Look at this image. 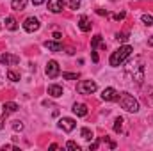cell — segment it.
Wrapping results in <instances>:
<instances>
[{"mask_svg":"<svg viewBox=\"0 0 153 151\" xmlns=\"http://www.w3.org/2000/svg\"><path fill=\"white\" fill-rule=\"evenodd\" d=\"M5 117H7V114H4V115L0 117V130L4 128V123H5Z\"/></svg>","mask_w":153,"mask_h":151,"instance_id":"obj_28","label":"cell"},{"mask_svg":"<svg viewBox=\"0 0 153 151\" xmlns=\"http://www.w3.org/2000/svg\"><path fill=\"white\" fill-rule=\"evenodd\" d=\"M13 130L14 132H22L23 130V123L22 121H13Z\"/></svg>","mask_w":153,"mask_h":151,"instance_id":"obj_23","label":"cell"},{"mask_svg":"<svg viewBox=\"0 0 153 151\" xmlns=\"http://www.w3.org/2000/svg\"><path fill=\"white\" fill-rule=\"evenodd\" d=\"M96 89H98V85L93 80H80L76 84V93L78 94H93V93H96Z\"/></svg>","mask_w":153,"mask_h":151,"instance_id":"obj_4","label":"cell"},{"mask_svg":"<svg viewBox=\"0 0 153 151\" xmlns=\"http://www.w3.org/2000/svg\"><path fill=\"white\" fill-rule=\"evenodd\" d=\"M78 29H80L82 32H89V30H91V21H89L87 16H82V18L78 20Z\"/></svg>","mask_w":153,"mask_h":151,"instance_id":"obj_12","label":"cell"},{"mask_svg":"<svg viewBox=\"0 0 153 151\" xmlns=\"http://www.w3.org/2000/svg\"><path fill=\"white\" fill-rule=\"evenodd\" d=\"M91 57H93V61H94V62H98V53H96L94 50L91 52Z\"/></svg>","mask_w":153,"mask_h":151,"instance_id":"obj_29","label":"cell"},{"mask_svg":"<svg viewBox=\"0 0 153 151\" xmlns=\"http://www.w3.org/2000/svg\"><path fill=\"white\" fill-rule=\"evenodd\" d=\"M66 148H68V150H80V146H78V144H76V142H73V141H70V142H68V144H66Z\"/></svg>","mask_w":153,"mask_h":151,"instance_id":"obj_25","label":"cell"},{"mask_svg":"<svg viewBox=\"0 0 153 151\" xmlns=\"http://www.w3.org/2000/svg\"><path fill=\"white\" fill-rule=\"evenodd\" d=\"M61 38H62L61 32H53V39H55V41H61Z\"/></svg>","mask_w":153,"mask_h":151,"instance_id":"obj_31","label":"cell"},{"mask_svg":"<svg viewBox=\"0 0 153 151\" xmlns=\"http://www.w3.org/2000/svg\"><path fill=\"white\" fill-rule=\"evenodd\" d=\"M119 105L126 110V112H139V101L130 94V93H119V98H117Z\"/></svg>","mask_w":153,"mask_h":151,"instance_id":"obj_3","label":"cell"},{"mask_svg":"<svg viewBox=\"0 0 153 151\" xmlns=\"http://www.w3.org/2000/svg\"><path fill=\"white\" fill-rule=\"evenodd\" d=\"M96 46H100V48H105V43L102 41V36L100 34H96L93 41H91V50H96Z\"/></svg>","mask_w":153,"mask_h":151,"instance_id":"obj_16","label":"cell"},{"mask_svg":"<svg viewBox=\"0 0 153 151\" xmlns=\"http://www.w3.org/2000/svg\"><path fill=\"white\" fill-rule=\"evenodd\" d=\"M5 29H9V30H16V29H18V21H16L13 16H7V18H5Z\"/></svg>","mask_w":153,"mask_h":151,"instance_id":"obj_17","label":"cell"},{"mask_svg":"<svg viewBox=\"0 0 153 151\" xmlns=\"http://www.w3.org/2000/svg\"><path fill=\"white\" fill-rule=\"evenodd\" d=\"M62 78H66V80H78V73H62Z\"/></svg>","mask_w":153,"mask_h":151,"instance_id":"obj_24","label":"cell"},{"mask_svg":"<svg viewBox=\"0 0 153 151\" xmlns=\"http://www.w3.org/2000/svg\"><path fill=\"white\" fill-rule=\"evenodd\" d=\"M23 29H25L27 32H36L39 29V20L34 18V16H29V18L23 21Z\"/></svg>","mask_w":153,"mask_h":151,"instance_id":"obj_7","label":"cell"},{"mask_svg":"<svg viewBox=\"0 0 153 151\" xmlns=\"http://www.w3.org/2000/svg\"><path fill=\"white\" fill-rule=\"evenodd\" d=\"M57 124H59V128H61L62 132H68V133H70V132H73V130H75L76 121H75V119H71V117H61Z\"/></svg>","mask_w":153,"mask_h":151,"instance_id":"obj_5","label":"cell"},{"mask_svg":"<svg viewBox=\"0 0 153 151\" xmlns=\"http://www.w3.org/2000/svg\"><path fill=\"white\" fill-rule=\"evenodd\" d=\"M126 75H130L137 84H143L144 80V66H143V57H135L134 61L128 62L126 66Z\"/></svg>","mask_w":153,"mask_h":151,"instance_id":"obj_1","label":"cell"},{"mask_svg":"<svg viewBox=\"0 0 153 151\" xmlns=\"http://www.w3.org/2000/svg\"><path fill=\"white\" fill-rule=\"evenodd\" d=\"M80 135H82V139H85V141H91V139H93V132H91L89 128H82Z\"/></svg>","mask_w":153,"mask_h":151,"instance_id":"obj_19","label":"cell"},{"mask_svg":"<svg viewBox=\"0 0 153 151\" xmlns=\"http://www.w3.org/2000/svg\"><path fill=\"white\" fill-rule=\"evenodd\" d=\"M48 94H50L52 98H59V96H62V87L57 85V84H53V85L48 87Z\"/></svg>","mask_w":153,"mask_h":151,"instance_id":"obj_14","label":"cell"},{"mask_svg":"<svg viewBox=\"0 0 153 151\" xmlns=\"http://www.w3.org/2000/svg\"><path fill=\"white\" fill-rule=\"evenodd\" d=\"M98 146H100V142H98V141H96V142H93V144H91V146H89V150H96V148H98Z\"/></svg>","mask_w":153,"mask_h":151,"instance_id":"obj_32","label":"cell"},{"mask_svg":"<svg viewBox=\"0 0 153 151\" xmlns=\"http://www.w3.org/2000/svg\"><path fill=\"white\" fill-rule=\"evenodd\" d=\"M125 18V13H119V14H114V20H123Z\"/></svg>","mask_w":153,"mask_h":151,"instance_id":"obj_30","label":"cell"},{"mask_svg":"<svg viewBox=\"0 0 153 151\" xmlns=\"http://www.w3.org/2000/svg\"><path fill=\"white\" fill-rule=\"evenodd\" d=\"M123 123H125V121H123V117H117V119L114 121V132H116V133H119V132H121Z\"/></svg>","mask_w":153,"mask_h":151,"instance_id":"obj_20","label":"cell"},{"mask_svg":"<svg viewBox=\"0 0 153 151\" xmlns=\"http://www.w3.org/2000/svg\"><path fill=\"white\" fill-rule=\"evenodd\" d=\"M7 78H9L11 82H18V80H20V75H18L16 71H7Z\"/></svg>","mask_w":153,"mask_h":151,"instance_id":"obj_22","label":"cell"},{"mask_svg":"<svg viewBox=\"0 0 153 151\" xmlns=\"http://www.w3.org/2000/svg\"><path fill=\"white\" fill-rule=\"evenodd\" d=\"M119 98V93L116 91L114 87H107V89H103V93H102V100L103 101H116Z\"/></svg>","mask_w":153,"mask_h":151,"instance_id":"obj_8","label":"cell"},{"mask_svg":"<svg viewBox=\"0 0 153 151\" xmlns=\"http://www.w3.org/2000/svg\"><path fill=\"white\" fill-rule=\"evenodd\" d=\"M48 9L57 14V13H61L64 9V2L62 0H48Z\"/></svg>","mask_w":153,"mask_h":151,"instance_id":"obj_10","label":"cell"},{"mask_svg":"<svg viewBox=\"0 0 153 151\" xmlns=\"http://www.w3.org/2000/svg\"><path fill=\"white\" fill-rule=\"evenodd\" d=\"M45 48L50 52H61L62 50V43L61 41H45Z\"/></svg>","mask_w":153,"mask_h":151,"instance_id":"obj_11","label":"cell"},{"mask_svg":"<svg viewBox=\"0 0 153 151\" xmlns=\"http://www.w3.org/2000/svg\"><path fill=\"white\" fill-rule=\"evenodd\" d=\"M43 2H45V0H32V4H34V5H39V4H43Z\"/></svg>","mask_w":153,"mask_h":151,"instance_id":"obj_34","label":"cell"},{"mask_svg":"<svg viewBox=\"0 0 153 151\" xmlns=\"http://www.w3.org/2000/svg\"><path fill=\"white\" fill-rule=\"evenodd\" d=\"M141 20H143V23H144V25H148V27H152V25H153V16H152V14H143V18H141Z\"/></svg>","mask_w":153,"mask_h":151,"instance_id":"obj_21","label":"cell"},{"mask_svg":"<svg viewBox=\"0 0 153 151\" xmlns=\"http://www.w3.org/2000/svg\"><path fill=\"white\" fill-rule=\"evenodd\" d=\"M2 150L5 151V150H18V148H16V146H11V144H7V146H4Z\"/></svg>","mask_w":153,"mask_h":151,"instance_id":"obj_33","label":"cell"},{"mask_svg":"<svg viewBox=\"0 0 153 151\" xmlns=\"http://www.w3.org/2000/svg\"><path fill=\"white\" fill-rule=\"evenodd\" d=\"M96 13H98V14H102V16H103V14H105V16H107V13H105V11H103V9H98V11H96Z\"/></svg>","mask_w":153,"mask_h":151,"instance_id":"obj_35","label":"cell"},{"mask_svg":"<svg viewBox=\"0 0 153 151\" xmlns=\"http://www.w3.org/2000/svg\"><path fill=\"white\" fill-rule=\"evenodd\" d=\"M68 4H70L71 9H78L80 7V0H68Z\"/></svg>","mask_w":153,"mask_h":151,"instance_id":"obj_26","label":"cell"},{"mask_svg":"<svg viewBox=\"0 0 153 151\" xmlns=\"http://www.w3.org/2000/svg\"><path fill=\"white\" fill-rule=\"evenodd\" d=\"M71 110H73L78 117H85V115H87V107H85L84 103H75Z\"/></svg>","mask_w":153,"mask_h":151,"instance_id":"obj_13","label":"cell"},{"mask_svg":"<svg viewBox=\"0 0 153 151\" xmlns=\"http://www.w3.org/2000/svg\"><path fill=\"white\" fill-rule=\"evenodd\" d=\"M132 52H134V48H132L130 44H123V46H119L116 52H112V55H111V59H109V64H111L112 68H117L119 64H123V62L130 57Z\"/></svg>","mask_w":153,"mask_h":151,"instance_id":"obj_2","label":"cell"},{"mask_svg":"<svg viewBox=\"0 0 153 151\" xmlns=\"http://www.w3.org/2000/svg\"><path fill=\"white\" fill-rule=\"evenodd\" d=\"M45 71H46V76H48V78H55V76H59V73H61L59 62H57V61H48Z\"/></svg>","mask_w":153,"mask_h":151,"instance_id":"obj_6","label":"cell"},{"mask_svg":"<svg viewBox=\"0 0 153 151\" xmlns=\"http://www.w3.org/2000/svg\"><path fill=\"white\" fill-rule=\"evenodd\" d=\"M0 62H2V64H5V66L18 64V62H20V57H16V55H11V53H4V55L0 57Z\"/></svg>","mask_w":153,"mask_h":151,"instance_id":"obj_9","label":"cell"},{"mask_svg":"<svg viewBox=\"0 0 153 151\" xmlns=\"http://www.w3.org/2000/svg\"><path fill=\"white\" fill-rule=\"evenodd\" d=\"M2 110H4V114H13V112H16L18 110V105L14 103V101H7V103H4L2 105Z\"/></svg>","mask_w":153,"mask_h":151,"instance_id":"obj_15","label":"cell"},{"mask_svg":"<svg viewBox=\"0 0 153 151\" xmlns=\"http://www.w3.org/2000/svg\"><path fill=\"white\" fill-rule=\"evenodd\" d=\"M148 44H150V46H153V38H150V39H148Z\"/></svg>","mask_w":153,"mask_h":151,"instance_id":"obj_36","label":"cell"},{"mask_svg":"<svg viewBox=\"0 0 153 151\" xmlns=\"http://www.w3.org/2000/svg\"><path fill=\"white\" fill-rule=\"evenodd\" d=\"M116 39L117 41H126L128 39V34L126 32H119V34H116Z\"/></svg>","mask_w":153,"mask_h":151,"instance_id":"obj_27","label":"cell"},{"mask_svg":"<svg viewBox=\"0 0 153 151\" xmlns=\"http://www.w3.org/2000/svg\"><path fill=\"white\" fill-rule=\"evenodd\" d=\"M25 5H27V0H13V2H11V7H13L14 11H23Z\"/></svg>","mask_w":153,"mask_h":151,"instance_id":"obj_18","label":"cell"}]
</instances>
